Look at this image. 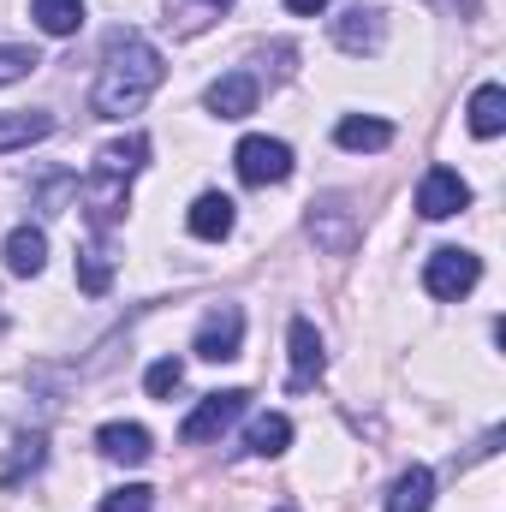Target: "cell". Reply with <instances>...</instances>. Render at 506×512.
Listing matches in <instances>:
<instances>
[{
	"mask_svg": "<svg viewBox=\"0 0 506 512\" xmlns=\"http://www.w3.org/2000/svg\"><path fill=\"white\" fill-rule=\"evenodd\" d=\"M161 78H167L161 48H155L143 30L120 24V30L102 42V72H96V90H90L96 120H126V114H137V108L161 90Z\"/></svg>",
	"mask_w": 506,
	"mask_h": 512,
	"instance_id": "obj_1",
	"label": "cell"
},
{
	"mask_svg": "<svg viewBox=\"0 0 506 512\" xmlns=\"http://www.w3.org/2000/svg\"><path fill=\"white\" fill-rule=\"evenodd\" d=\"M477 280H483V262H477L471 251H459V245H441V251L423 262V292H429V298H441V304L465 298Z\"/></svg>",
	"mask_w": 506,
	"mask_h": 512,
	"instance_id": "obj_2",
	"label": "cell"
},
{
	"mask_svg": "<svg viewBox=\"0 0 506 512\" xmlns=\"http://www.w3.org/2000/svg\"><path fill=\"white\" fill-rule=\"evenodd\" d=\"M245 405H251V393L245 387H221V393H203V405L179 423V441L185 447H203V441H215V435H227V423L233 417H245Z\"/></svg>",
	"mask_w": 506,
	"mask_h": 512,
	"instance_id": "obj_3",
	"label": "cell"
},
{
	"mask_svg": "<svg viewBox=\"0 0 506 512\" xmlns=\"http://www.w3.org/2000/svg\"><path fill=\"white\" fill-rule=\"evenodd\" d=\"M233 167L245 185H280V179H292V149L280 137H245L233 149Z\"/></svg>",
	"mask_w": 506,
	"mask_h": 512,
	"instance_id": "obj_4",
	"label": "cell"
},
{
	"mask_svg": "<svg viewBox=\"0 0 506 512\" xmlns=\"http://www.w3.org/2000/svg\"><path fill=\"white\" fill-rule=\"evenodd\" d=\"M239 346H245V310L239 304H215L203 316V328H197V358L227 364V358H239Z\"/></svg>",
	"mask_w": 506,
	"mask_h": 512,
	"instance_id": "obj_5",
	"label": "cell"
},
{
	"mask_svg": "<svg viewBox=\"0 0 506 512\" xmlns=\"http://www.w3.org/2000/svg\"><path fill=\"white\" fill-rule=\"evenodd\" d=\"M459 209H471V185H465L453 167H429L423 185H417V215H423V221H447V215H459Z\"/></svg>",
	"mask_w": 506,
	"mask_h": 512,
	"instance_id": "obj_6",
	"label": "cell"
},
{
	"mask_svg": "<svg viewBox=\"0 0 506 512\" xmlns=\"http://www.w3.org/2000/svg\"><path fill=\"white\" fill-rule=\"evenodd\" d=\"M310 239L328 256H346L358 245V215H352L340 197H322V203H310Z\"/></svg>",
	"mask_w": 506,
	"mask_h": 512,
	"instance_id": "obj_7",
	"label": "cell"
},
{
	"mask_svg": "<svg viewBox=\"0 0 506 512\" xmlns=\"http://www.w3.org/2000/svg\"><path fill=\"white\" fill-rule=\"evenodd\" d=\"M256 96H262V84H256L251 72H227V78H215L203 90V108L215 120H245V114H256Z\"/></svg>",
	"mask_w": 506,
	"mask_h": 512,
	"instance_id": "obj_8",
	"label": "cell"
},
{
	"mask_svg": "<svg viewBox=\"0 0 506 512\" xmlns=\"http://www.w3.org/2000/svg\"><path fill=\"white\" fill-rule=\"evenodd\" d=\"M286 346H292V393H298V387H316V376L328 370V352H322V334H316V322L292 316V328H286Z\"/></svg>",
	"mask_w": 506,
	"mask_h": 512,
	"instance_id": "obj_9",
	"label": "cell"
},
{
	"mask_svg": "<svg viewBox=\"0 0 506 512\" xmlns=\"http://www.w3.org/2000/svg\"><path fill=\"white\" fill-rule=\"evenodd\" d=\"M120 215H126V179L90 173V179H84V221H90L96 233H108Z\"/></svg>",
	"mask_w": 506,
	"mask_h": 512,
	"instance_id": "obj_10",
	"label": "cell"
},
{
	"mask_svg": "<svg viewBox=\"0 0 506 512\" xmlns=\"http://www.w3.org/2000/svg\"><path fill=\"white\" fill-rule=\"evenodd\" d=\"M381 36H387V24H381L376 6H346V12L334 18V42H340L346 54H376Z\"/></svg>",
	"mask_w": 506,
	"mask_h": 512,
	"instance_id": "obj_11",
	"label": "cell"
},
{
	"mask_svg": "<svg viewBox=\"0 0 506 512\" xmlns=\"http://www.w3.org/2000/svg\"><path fill=\"white\" fill-rule=\"evenodd\" d=\"M233 197H221V191H203L197 203H191V215H185V227H191V239H209V245H221L227 233H233Z\"/></svg>",
	"mask_w": 506,
	"mask_h": 512,
	"instance_id": "obj_12",
	"label": "cell"
},
{
	"mask_svg": "<svg viewBox=\"0 0 506 512\" xmlns=\"http://www.w3.org/2000/svg\"><path fill=\"white\" fill-rule=\"evenodd\" d=\"M0 256H6V274L30 280V274H42V262H48V233H42V227H12L6 245H0Z\"/></svg>",
	"mask_w": 506,
	"mask_h": 512,
	"instance_id": "obj_13",
	"label": "cell"
},
{
	"mask_svg": "<svg viewBox=\"0 0 506 512\" xmlns=\"http://www.w3.org/2000/svg\"><path fill=\"white\" fill-rule=\"evenodd\" d=\"M96 447H102L114 465H143V459L155 453L143 423H102V429H96Z\"/></svg>",
	"mask_w": 506,
	"mask_h": 512,
	"instance_id": "obj_14",
	"label": "cell"
},
{
	"mask_svg": "<svg viewBox=\"0 0 506 512\" xmlns=\"http://www.w3.org/2000/svg\"><path fill=\"white\" fill-rule=\"evenodd\" d=\"M143 161H149V137L143 131H126V137H114L102 155H96V173H108V179H137L143 173Z\"/></svg>",
	"mask_w": 506,
	"mask_h": 512,
	"instance_id": "obj_15",
	"label": "cell"
},
{
	"mask_svg": "<svg viewBox=\"0 0 506 512\" xmlns=\"http://www.w3.org/2000/svg\"><path fill=\"white\" fill-rule=\"evenodd\" d=\"M334 143L352 149V155H376V149L393 143V126H387V120H370V114H346V120L334 126Z\"/></svg>",
	"mask_w": 506,
	"mask_h": 512,
	"instance_id": "obj_16",
	"label": "cell"
},
{
	"mask_svg": "<svg viewBox=\"0 0 506 512\" xmlns=\"http://www.w3.org/2000/svg\"><path fill=\"white\" fill-rule=\"evenodd\" d=\"M48 131H54V114H42V108L0 114V155H12V149H30V143H42Z\"/></svg>",
	"mask_w": 506,
	"mask_h": 512,
	"instance_id": "obj_17",
	"label": "cell"
},
{
	"mask_svg": "<svg viewBox=\"0 0 506 512\" xmlns=\"http://www.w3.org/2000/svg\"><path fill=\"white\" fill-rule=\"evenodd\" d=\"M429 507H435V471H429V465L399 471V483H393V495H387V512H429Z\"/></svg>",
	"mask_w": 506,
	"mask_h": 512,
	"instance_id": "obj_18",
	"label": "cell"
},
{
	"mask_svg": "<svg viewBox=\"0 0 506 512\" xmlns=\"http://www.w3.org/2000/svg\"><path fill=\"white\" fill-rule=\"evenodd\" d=\"M286 447H292V417H280V411H262L245 429V453H256V459H280Z\"/></svg>",
	"mask_w": 506,
	"mask_h": 512,
	"instance_id": "obj_19",
	"label": "cell"
},
{
	"mask_svg": "<svg viewBox=\"0 0 506 512\" xmlns=\"http://www.w3.org/2000/svg\"><path fill=\"white\" fill-rule=\"evenodd\" d=\"M30 18H36L48 36H78V24H84V0H30Z\"/></svg>",
	"mask_w": 506,
	"mask_h": 512,
	"instance_id": "obj_20",
	"label": "cell"
},
{
	"mask_svg": "<svg viewBox=\"0 0 506 512\" xmlns=\"http://www.w3.org/2000/svg\"><path fill=\"white\" fill-rule=\"evenodd\" d=\"M471 131H477V137H501L506 131V90L501 84H483V90L471 96Z\"/></svg>",
	"mask_w": 506,
	"mask_h": 512,
	"instance_id": "obj_21",
	"label": "cell"
},
{
	"mask_svg": "<svg viewBox=\"0 0 506 512\" xmlns=\"http://www.w3.org/2000/svg\"><path fill=\"white\" fill-rule=\"evenodd\" d=\"M78 286H84L90 298H102V292L114 286V256L102 251V245H90V251L78 256Z\"/></svg>",
	"mask_w": 506,
	"mask_h": 512,
	"instance_id": "obj_22",
	"label": "cell"
},
{
	"mask_svg": "<svg viewBox=\"0 0 506 512\" xmlns=\"http://www.w3.org/2000/svg\"><path fill=\"white\" fill-rule=\"evenodd\" d=\"M42 453H48V441H42V435L12 441V465L0 471V483H6V489H12V483H24V471H36V465H42Z\"/></svg>",
	"mask_w": 506,
	"mask_h": 512,
	"instance_id": "obj_23",
	"label": "cell"
},
{
	"mask_svg": "<svg viewBox=\"0 0 506 512\" xmlns=\"http://www.w3.org/2000/svg\"><path fill=\"white\" fill-rule=\"evenodd\" d=\"M42 60H36V48H24V42H0V90L6 84H18V78H30Z\"/></svg>",
	"mask_w": 506,
	"mask_h": 512,
	"instance_id": "obj_24",
	"label": "cell"
},
{
	"mask_svg": "<svg viewBox=\"0 0 506 512\" xmlns=\"http://www.w3.org/2000/svg\"><path fill=\"white\" fill-rule=\"evenodd\" d=\"M179 382H185V364H179V358H155V364L143 370L149 399H167V393H179Z\"/></svg>",
	"mask_w": 506,
	"mask_h": 512,
	"instance_id": "obj_25",
	"label": "cell"
},
{
	"mask_svg": "<svg viewBox=\"0 0 506 512\" xmlns=\"http://www.w3.org/2000/svg\"><path fill=\"white\" fill-rule=\"evenodd\" d=\"M149 507H155V489H143V483H126V489H114V495H108V501H102L96 512H149Z\"/></svg>",
	"mask_w": 506,
	"mask_h": 512,
	"instance_id": "obj_26",
	"label": "cell"
},
{
	"mask_svg": "<svg viewBox=\"0 0 506 512\" xmlns=\"http://www.w3.org/2000/svg\"><path fill=\"white\" fill-rule=\"evenodd\" d=\"M322 6H328V0H286V12H298V18H316Z\"/></svg>",
	"mask_w": 506,
	"mask_h": 512,
	"instance_id": "obj_27",
	"label": "cell"
},
{
	"mask_svg": "<svg viewBox=\"0 0 506 512\" xmlns=\"http://www.w3.org/2000/svg\"><path fill=\"white\" fill-rule=\"evenodd\" d=\"M197 12H221V6H233V0H191Z\"/></svg>",
	"mask_w": 506,
	"mask_h": 512,
	"instance_id": "obj_28",
	"label": "cell"
},
{
	"mask_svg": "<svg viewBox=\"0 0 506 512\" xmlns=\"http://www.w3.org/2000/svg\"><path fill=\"white\" fill-rule=\"evenodd\" d=\"M429 6H459V12H471L477 0H429Z\"/></svg>",
	"mask_w": 506,
	"mask_h": 512,
	"instance_id": "obj_29",
	"label": "cell"
},
{
	"mask_svg": "<svg viewBox=\"0 0 506 512\" xmlns=\"http://www.w3.org/2000/svg\"><path fill=\"white\" fill-rule=\"evenodd\" d=\"M280 512H292V507H280Z\"/></svg>",
	"mask_w": 506,
	"mask_h": 512,
	"instance_id": "obj_30",
	"label": "cell"
}]
</instances>
